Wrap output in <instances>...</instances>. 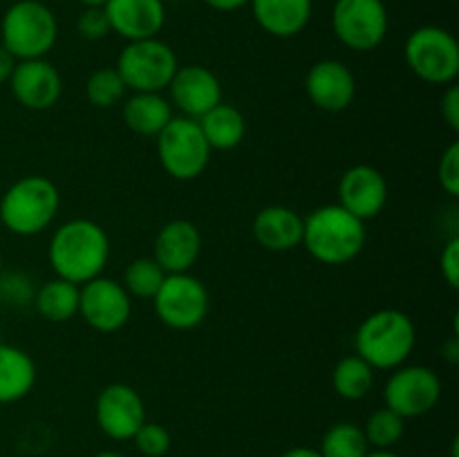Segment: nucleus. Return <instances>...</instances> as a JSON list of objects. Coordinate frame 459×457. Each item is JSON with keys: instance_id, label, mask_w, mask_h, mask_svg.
I'll return each instance as SVG.
<instances>
[{"instance_id": "obj_1", "label": "nucleus", "mask_w": 459, "mask_h": 457, "mask_svg": "<svg viewBox=\"0 0 459 457\" xmlns=\"http://www.w3.org/2000/svg\"><path fill=\"white\" fill-rule=\"evenodd\" d=\"M48 258L58 278L74 285L94 280L106 269L110 258V240L101 224L76 218L54 231L48 246Z\"/></svg>"}, {"instance_id": "obj_2", "label": "nucleus", "mask_w": 459, "mask_h": 457, "mask_svg": "<svg viewBox=\"0 0 459 457\" xmlns=\"http://www.w3.org/2000/svg\"><path fill=\"white\" fill-rule=\"evenodd\" d=\"M305 249L318 263L341 267L357 258L366 246V227L339 204H327L305 218Z\"/></svg>"}, {"instance_id": "obj_3", "label": "nucleus", "mask_w": 459, "mask_h": 457, "mask_svg": "<svg viewBox=\"0 0 459 457\" xmlns=\"http://www.w3.org/2000/svg\"><path fill=\"white\" fill-rule=\"evenodd\" d=\"M417 343L415 323L399 309H379L363 318L354 345L372 370H397L406 363Z\"/></svg>"}, {"instance_id": "obj_4", "label": "nucleus", "mask_w": 459, "mask_h": 457, "mask_svg": "<svg viewBox=\"0 0 459 457\" xmlns=\"http://www.w3.org/2000/svg\"><path fill=\"white\" fill-rule=\"evenodd\" d=\"M61 206V193L52 179L27 175L4 191L0 200V222L16 236H39L52 224Z\"/></svg>"}, {"instance_id": "obj_5", "label": "nucleus", "mask_w": 459, "mask_h": 457, "mask_svg": "<svg viewBox=\"0 0 459 457\" xmlns=\"http://www.w3.org/2000/svg\"><path fill=\"white\" fill-rule=\"evenodd\" d=\"M58 36V22L52 9L40 0H18L4 12L0 25L3 47L16 61L45 58Z\"/></svg>"}, {"instance_id": "obj_6", "label": "nucleus", "mask_w": 459, "mask_h": 457, "mask_svg": "<svg viewBox=\"0 0 459 457\" xmlns=\"http://www.w3.org/2000/svg\"><path fill=\"white\" fill-rule=\"evenodd\" d=\"M157 155L161 168L179 182L200 177L211 161V146L202 134L197 119L173 116L157 134Z\"/></svg>"}, {"instance_id": "obj_7", "label": "nucleus", "mask_w": 459, "mask_h": 457, "mask_svg": "<svg viewBox=\"0 0 459 457\" xmlns=\"http://www.w3.org/2000/svg\"><path fill=\"white\" fill-rule=\"evenodd\" d=\"M179 63L173 47L164 40H130L119 54L117 72L133 92H161L170 85Z\"/></svg>"}, {"instance_id": "obj_8", "label": "nucleus", "mask_w": 459, "mask_h": 457, "mask_svg": "<svg viewBox=\"0 0 459 457\" xmlns=\"http://www.w3.org/2000/svg\"><path fill=\"white\" fill-rule=\"evenodd\" d=\"M406 63L421 81L430 85H451L459 74V45L451 31L426 25L406 40Z\"/></svg>"}, {"instance_id": "obj_9", "label": "nucleus", "mask_w": 459, "mask_h": 457, "mask_svg": "<svg viewBox=\"0 0 459 457\" xmlns=\"http://www.w3.org/2000/svg\"><path fill=\"white\" fill-rule=\"evenodd\" d=\"M155 314L166 327L178 332L195 330L209 316V291L191 273H166L160 291L152 298Z\"/></svg>"}, {"instance_id": "obj_10", "label": "nucleus", "mask_w": 459, "mask_h": 457, "mask_svg": "<svg viewBox=\"0 0 459 457\" xmlns=\"http://www.w3.org/2000/svg\"><path fill=\"white\" fill-rule=\"evenodd\" d=\"M332 27L345 47L372 52L388 34V9L384 0H336Z\"/></svg>"}, {"instance_id": "obj_11", "label": "nucleus", "mask_w": 459, "mask_h": 457, "mask_svg": "<svg viewBox=\"0 0 459 457\" xmlns=\"http://www.w3.org/2000/svg\"><path fill=\"white\" fill-rule=\"evenodd\" d=\"M442 399V379L424 366H399L384 388L385 408L403 419L424 417Z\"/></svg>"}, {"instance_id": "obj_12", "label": "nucleus", "mask_w": 459, "mask_h": 457, "mask_svg": "<svg viewBox=\"0 0 459 457\" xmlns=\"http://www.w3.org/2000/svg\"><path fill=\"white\" fill-rule=\"evenodd\" d=\"M79 314L92 330L112 334L126 327L133 314V296L124 285L106 276L81 285Z\"/></svg>"}, {"instance_id": "obj_13", "label": "nucleus", "mask_w": 459, "mask_h": 457, "mask_svg": "<svg viewBox=\"0 0 459 457\" xmlns=\"http://www.w3.org/2000/svg\"><path fill=\"white\" fill-rule=\"evenodd\" d=\"M94 417L103 435L115 442H128L146 421V406L133 385L110 384L99 392Z\"/></svg>"}, {"instance_id": "obj_14", "label": "nucleus", "mask_w": 459, "mask_h": 457, "mask_svg": "<svg viewBox=\"0 0 459 457\" xmlns=\"http://www.w3.org/2000/svg\"><path fill=\"white\" fill-rule=\"evenodd\" d=\"M388 204V182L368 164H357L343 173L339 182V206L361 222L377 218Z\"/></svg>"}, {"instance_id": "obj_15", "label": "nucleus", "mask_w": 459, "mask_h": 457, "mask_svg": "<svg viewBox=\"0 0 459 457\" xmlns=\"http://www.w3.org/2000/svg\"><path fill=\"white\" fill-rule=\"evenodd\" d=\"M305 92L318 110L343 112L357 97V79L345 63L325 58L309 67L305 76Z\"/></svg>"}, {"instance_id": "obj_16", "label": "nucleus", "mask_w": 459, "mask_h": 457, "mask_svg": "<svg viewBox=\"0 0 459 457\" xmlns=\"http://www.w3.org/2000/svg\"><path fill=\"white\" fill-rule=\"evenodd\" d=\"M7 83L12 85L13 99L27 110H48L63 92L61 74L45 58L18 61Z\"/></svg>"}, {"instance_id": "obj_17", "label": "nucleus", "mask_w": 459, "mask_h": 457, "mask_svg": "<svg viewBox=\"0 0 459 457\" xmlns=\"http://www.w3.org/2000/svg\"><path fill=\"white\" fill-rule=\"evenodd\" d=\"M169 90L170 101L191 119H200L211 108L222 103V83L204 65L178 67Z\"/></svg>"}, {"instance_id": "obj_18", "label": "nucleus", "mask_w": 459, "mask_h": 457, "mask_svg": "<svg viewBox=\"0 0 459 457\" xmlns=\"http://www.w3.org/2000/svg\"><path fill=\"white\" fill-rule=\"evenodd\" d=\"M202 251L200 228L188 220H170L157 231L152 258L166 273H186Z\"/></svg>"}, {"instance_id": "obj_19", "label": "nucleus", "mask_w": 459, "mask_h": 457, "mask_svg": "<svg viewBox=\"0 0 459 457\" xmlns=\"http://www.w3.org/2000/svg\"><path fill=\"white\" fill-rule=\"evenodd\" d=\"M110 30L121 39H155L166 22L164 0H108L103 4Z\"/></svg>"}, {"instance_id": "obj_20", "label": "nucleus", "mask_w": 459, "mask_h": 457, "mask_svg": "<svg viewBox=\"0 0 459 457\" xmlns=\"http://www.w3.org/2000/svg\"><path fill=\"white\" fill-rule=\"evenodd\" d=\"M305 220L290 206H264L254 218V237L267 251H291L303 242Z\"/></svg>"}, {"instance_id": "obj_21", "label": "nucleus", "mask_w": 459, "mask_h": 457, "mask_svg": "<svg viewBox=\"0 0 459 457\" xmlns=\"http://www.w3.org/2000/svg\"><path fill=\"white\" fill-rule=\"evenodd\" d=\"M255 22L276 39H291L307 27L312 0H251Z\"/></svg>"}, {"instance_id": "obj_22", "label": "nucleus", "mask_w": 459, "mask_h": 457, "mask_svg": "<svg viewBox=\"0 0 459 457\" xmlns=\"http://www.w3.org/2000/svg\"><path fill=\"white\" fill-rule=\"evenodd\" d=\"M36 384V363L25 349L0 343V406L16 403Z\"/></svg>"}, {"instance_id": "obj_23", "label": "nucleus", "mask_w": 459, "mask_h": 457, "mask_svg": "<svg viewBox=\"0 0 459 457\" xmlns=\"http://www.w3.org/2000/svg\"><path fill=\"white\" fill-rule=\"evenodd\" d=\"M173 119V106L161 92H134L124 103V121L142 137H157Z\"/></svg>"}, {"instance_id": "obj_24", "label": "nucleus", "mask_w": 459, "mask_h": 457, "mask_svg": "<svg viewBox=\"0 0 459 457\" xmlns=\"http://www.w3.org/2000/svg\"><path fill=\"white\" fill-rule=\"evenodd\" d=\"M197 124L211 151H233L240 146L247 134L245 115L229 103H218L211 108L206 115L197 119Z\"/></svg>"}, {"instance_id": "obj_25", "label": "nucleus", "mask_w": 459, "mask_h": 457, "mask_svg": "<svg viewBox=\"0 0 459 457\" xmlns=\"http://www.w3.org/2000/svg\"><path fill=\"white\" fill-rule=\"evenodd\" d=\"M79 296L81 287L74 282H67L63 278H52V280L39 285L36 291L34 307L40 318L49 323H65L79 314Z\"/></svg>"}, {"instance_id": "obj_26", "label": "nucleus", "mask_w": 459, "mask_h": 457, "mask_svg": "<svg viewBox=\"0 0 459 457\" xmlns=\"http://www.w3.org/2000/svg\"><path fill=\"white\" fill-rule=\"evenodd\" d=\"M332 385L339 397L348 399V401H359L375 385V370L359 354H350L334 366Z\"/></svg>"}, {"instance_id": "obj_27", "label": "nucleus", "mask_w": 459, "mask_h": 457, "mask_svg": "<svg viewBox=\"0 0 459 457\" xmlns=\"http://www.w3.org/2000/svg\"><path fill=\"white\" fill-rule=\"evenodd\" d=\"M370 446H368V439L363 435V428L357 424H334L325 435H323V442L318 453L321 457H366Z\"/></svg>"}, {"instance_id": "obj_28", "label": "nucleus", "mask_w": 459, "mask_h": 457, "mask_svg": "<svg viewBox=\"0 0 459 457\" xmlns=\"http://www.w3.org/2000/svg\"><path fill=\"white\" fill-rule=\"evenodd\" d=\"M403 433H406V419L385 406L372 412L368 417L366 426H363L368 446L379 448V451H390L393 446H397L402 442Z\"/></svg>"}, {"instance_id": "obj_29", "label": "nucleus", "mask_w": 459, "mask_h": 457, "mask_svg": "<svg viewBox=\"0 0 459 457\" xmlns=\"http://www.w3.org/2000/svg\"><path fill=\"white\" fill-rule=\"evenodd\" d=\"M164 278L166 272L155 263V258H137L126 267L124 287L134 298H155Z\"/></svg>"}, {"instance_id": "obj_30", "label": "nucleus", "mask_w": 459, "mask_h": 457, "mask_svg": "<svg viewBox=\"0 0 459 457\" xmlns=\"http://www.w3.org/2000/svg\"><path fill=\"white\" fill-rule=\"evenodd\" d=\"M126 83L117 67H101L92 72L85 83V97L94 108H115L124 99Z\"/></svg>"}, {"instance_id": "obj_31", "label": "nucleus", "mask_w": 459, "mask_h": 457, "mask_svg": "<svg viewBox=\"0 0 459 457\" xmlns=\"http://www.w3.org/2000/svg\"><path fill=\"white\" fill-rule=\"evenodd\" d=\"M36 291H39V285H36L30 273H0V300L7 303L9 307L34 305Z\"/></svg>"}, {"instance_id": "obj_32", "label": "nucleus", "mask_w": 459, "mask_h": 457, "mask_svg": "<svg viewBox=\"0 0 459 457\" xmlns=\"http://www.w3.org/2000/svg\"><path fill=\"white\" fill-rule=\"evenodd\" d=\"M134 448L142 453L143 457H164L173 446V437H170L169 428L155 421H143L139 430L133 437Z\"/></svg>"}, {"instance_id": "obj_33", "label": "nucleus", "mask_w": 459, "mask_h": 457, "mask_svg": "<svg viewBox=\"0 0 459 457\" xmlns=\"http://www.w3.org/2000/svg\"><path fill=\"white\" fill-rule=\"evenodd\" d=\"M76 30L85 40H101L112 31L103 7H85L76 18Z\"/></svg>"}, {"instance_id": "obj_34", "label": "nucleus", "mask_w": 459, "mask_h": 457, "mask_svg": "<svg viewBox=\"0 0 459 457\" xmlns=\"http://www.w3.org/2000/svg\"><path fill=\"white\" fill-rule=\"evenodd\" d=\"M439 184H442L444 191L451 197L459 195V143L453 142L451 146L446 148V152L439 160L437 168Z\"/></svg>"}, {"instance_id": "obj_35", "label": "nucleus", "mask_w": 459, "mask_h": 457, "mask_svg": "<svg viewBox=\"0 0 459 457\" xmlns=\"http://www.w3.org/2000/svg\"><path fill=\"white\" fill-rule=\"evenodd\" d=\"M439 264H442V276L453 289L459 287V237H451L446 242V246L442 249L439 255Z\"/></svg>"}, {"instance_id": "obj_36", "label": "nucleus", "mask_w": 459, "mask_h": 457, "mask_svg": "<svg viewBox=\"0 0 459 457\" xmlns=\"http://www.w3.org/2000/svg\"><path fill=\"white\" fill-rule=\"evenodd\" d=\"M442 116L446 119V124L451 125V130H459V88L457 85H448V90L442 97Z\"/></svg>"}, {"instance_id": "obj_37", "label": "nucleus", "mask_w": 459, "mask_h": 457, "mask_svg": "<svg viewBox=\"0 0 459 457\" xmlns=\"http://www.w3.org/2000/svg\"><path fill=\"white\" fill-rule=\"evenodd\" d=\"M16 63H18L16 58H13L12 54H9L7 49L0 45V85L7 83L9 76H12V72H13V67H16Z\"/></svg>"}, {"instance_id": "obj_38", "label": "nucleus", "mask_w": 459, "mask_h": 457, "mask_svg": "<svg viewBox=\"0 0 459 457\" xmlns=\"http://www.w3.org/2000/svg\"><path fill=\"white\" fill-rule=\"evenodd\" d=\"M206 4H209L211 9H215V12H238V9H242L245 4H249L251 0H204Z\"/></svg>"}, {"instance_id": "obj_39", "label": "nucleus", "mask_w": 459, "mask_h": 457, "mask_svg": "<svg viewBox=\"0 0 459 457\" xmlns=\"http://www.w3.org/2000/svg\"><path fill=\"white\" fill-rule=\"evenodd\" d=\"M278 457H321V453L312 446H296V448H290V451H285Z\"/></svg>"}, {"instance_id": "obj_40", "label": "nucleus", "mask_w": 459, "mask_h": 457, "mask_svg": "<svg viewBox=\"0 0 459 457\" xmlns=\"http://www.w3.org/2000/svg\"><path fill=\"white\" fill-rule=\"evenodd\" d=\"M444 352H446V358L451 363L459 361V341H457V336H451V341L444 345Z\"/></svg>"}, {"instance_id": "obj_41", "label": "nucleus", "mask_w": 459, "mask_h": 457, "mask_svg": "<svg viewBox=\"0 0 459 457\" xmlns=\"http://www.w3.org/2000/svg\"><path fill=\"white\" fill-rule=\"evenodd\" d=\"M366 457H399L397 453H393V448L390 451H379V448H372V451H368Z\"/></svg>"}, {"instance_id": "obj_42", "label": "nucleus", "mask_w": 459, "mask_h": 457, "mask_svg": "<svg viewBox=\"0 0 459 457\" xmlns=\"http://www.w3.org/2000/svg\"><path fill=\"white\" fill-rule=\"evenodd\" d=\"M83 7H103V4L108 3V0H79Z\"/></svg>"}, {"instance_id": "obj_43", "label": "nucleus", "mask_w": 459, "mask_h": 457, "mask_svg": "<svg viewBox=\"0 0 459 457\" xmlns=\"http://www.w3.org/2000/svg\"><path fill=\"white\" fill-rule=\"evenodd\" d=\"M94 457H126V455H121V453H117V451H101V453H97Z\"/></svg>"}, {"instance_id": "obj_44", "label": "nucleus", "mask_w": 459, "mask_h": 457, "mask_svg": "<svg viewBox=\"0 0 459 457\" xmlns=\"http://www.w3.org/2000/svg\"><path fill=\"white\" fill-rule=\"evenodd\" d=\"M0 273H3V254H0Z\"/></svg>"}]
</instances>
